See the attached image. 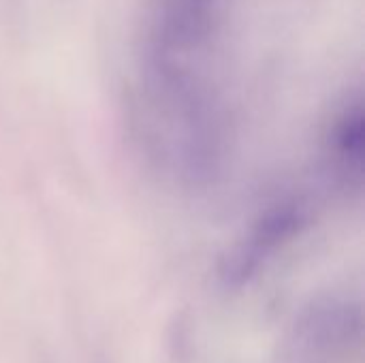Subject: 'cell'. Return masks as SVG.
Instances as JSON below:
<instances>
[{
  "label": "cell",
  "mask_w": 365,
  "mask_h": 363,
  "mask_svg": "<svg viewBox=\"0 0 365 363\" xmlns=\"http://www.w3.org/2000/svg\"><path fill=\"white\" fill-rule=\"evenodd\" d=\"M291 338L299 351L312 355H336L359 349L364 338L361 304L340 295L321 297L299 312Z\"/></svg>",
  "instance_id": "6da1fadb"
},
{
  "label": "cell",
  "mask_w": 365,
  "mask_h": 363,
  "mask_svg": "<svg viewBox=\"0 0 365 363\" xmlns=\"http://www.w3.org/2000/svg\"><path fill=\"white\" fill-rule=\"evenodd\" d=\"M36 363H58L51 355H45V353H41L38 357H36Z\"/></svg>",
  "instance_id": "7a4b0ae2"
},
{
  "label": "cell",
  "mask_w": 365,
  "mask_h": 363,
  "mask_svg": "<svg viewBox=\"0 0 365 363\" xmlns=\"http://www.w3.org/2000/svg\"><path fill=\"white\" fill-rule=\"evenodd\" d=\"M90 363H109V362H107V359H105L103 355H96V357H94V359H92Z\"/></svg>",
  "instance_id": "3957f363"
}]
</instances>
